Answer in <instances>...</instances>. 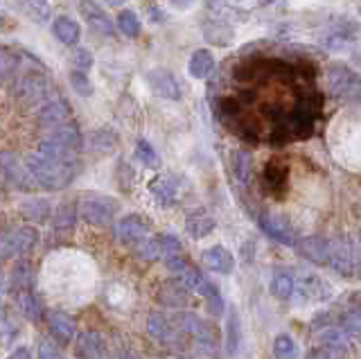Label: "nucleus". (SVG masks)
I'll return each mask as SVG.
<instances>
[{
    "label": "nucleus",
    "mask_w": 361,
    "mask_h": 359,
    "mask_svg": "<svg viewBox=\"0 0 361 359\" xmlns=\"http://www.w3.org/2000/svg\"><path fill=\"white\" fill-rule=\"evenodd\" d=\"M25 163L30 167L32 176L37 178L39 188H45V190H61L66 185H71L79 172V161H73V163L54 161L39 152L27 154Z\"/></svg>",
    "instance_id": "f257e3e1"
},
{
    "label": "nucleus",
    "mask_w": 361,
    "mask_h": 359,
    "mask_svg": "<svg viewBox=\"0 0 361 359\" xmlns=\"http://www.w3.org/2000/svg\"><path fill=\"white\" fill-rule=\"evenodd\" d=\"M174 325L192 339V346L199 355H214L219 348V330L206 319H201L195 312L174 314Z\"/></svg>",
    "instance_id": "f03ea898"
},
{
    "label": "nucleus",
    "mask_w": 361,
    "mask_h": 359,
    "mask_svg": "<svg viewBox=\"0 0 361 359\" xmlns=\"http://www.w3.org/2000/svg\"><path fill=\"white\" fill-rule=\"evenodd\" d=\"M165 267L172 272L174 280H178L180 285H183L190 294H197V296H203L206 300L219 296V289L214 287L210 280L203 276L199 269L192 267L185 257H174V260H167Z\"/></svg>",
    "instance_id": "7ed1b4c3"
},
{
    "label": "nucleus",
    "mask_w": 361,
    "mask_h": 359,
    "mask_svg": "<svg viewBox=\"0 0 361 359\" xmlns=\"http://www.w3.org/2000/svg\"><path fill=\"white\" fill-rule=\"evenodd\" d=\"M357 246L359 240L353 238H330V255H327V264L332 272H336L343 278H355L357 276Z\"/></svg>",
    "instance_id": "20e7f679"
},
{
    "label": "nucleus",
    "mask_w": 361,
    "mask_h": 359,
    "mask_svg": "<svg viewBox=\"0 0 361 359\" xmlns=\"http://www.w3.org/2000/svg\"><path fill=\"white\" fill-rule=\"evenodd\" d=\"M118 212V201L106 195H86L79 201V215L93 226H109Z\"/></svg>",
    "instance_id": "39448f33"
},
{
    "label": "nucleus",
    "mask_w": 361,
    "mask_h": 359,
    "mask_svg": "<svg viewBox=\"0 0 361 359\" xmlns=\"http://www.w3.org/2000/svg\"><path fill=\"white\" fill-rule=\"evenodd\" d=\"M39 244V231L34 226H20L0 238V260L27 255Z\"/></svg>",
    "instance_id": "423d86ee"
},
{
    "label": "nucleus",
    "mask_w": 361,
    "mask_h": 359,
    "mask_svg": "<svg viewBox=\"0 0 361 359\" xmlns=\"http://www.w3.org/2000/svg\"><path fill=\"white\" fill-rule=\"evenodd\" d=\"M0 172L5 174V178L11 185L23 190V193H32V190L39 188L37 178H34L32 172H30L27 163L23 161V159H18L14 152H3V154H0Z\"/></svg>",
    "instance_id": "0eeeda50"
},
{
    "label": "nucleus",
    "mask_w": 361,
    "mask_h": 359,
    "mask_svg": "<svg viewBox=\"0 0 361 359\" xmlns=\"http://www.w3.org/2000/svg\"><path fill=\"white\" fill-rule=\"evenodd\" d=\"M327 84L336 97L361 99V77L345 66H332L327 68Z\"/></svg>",
    "instance_id": "6e6552de"
},
{
    "label": "nucleus",
    "mask_w": 361,
    "mask_h": 359,
    "mask_svg": "<svg viewBox=\"0 0 361 359\" xmlns=\"http://www.w3.org/2000/svg\"><path fill=\"white\" fill-rule=\"evenodd\" d=\"M147 332L154 341L163 343V346H169V348H183V339L185 334L180 332L172 319L163 317V314H149V319H147Z\"/></svg>",
    "instance_id": "1a4fd4ad"
},
{
    "label": "nucleus",
    "mask_w": 361,
    "mask_h": 359,
    "mask_svg": "<svg viewBox=\"0 0 361 359\" xmlns=\"http://www.w3.org/2000/svg\"><path fill=\"white\" fill-rule=\"evenodd\" d=\"M14 93L20 99L23 104L34 107V104H41L48 99V82H45L43 75L37 73H30L25 77H20L14 86Z\"/></svg>",
    "instance_id": "9d476101"
},
{
    "label": "nucleus",
    "mask_w": 361,
    "mask_h": 359,
    "mask_svg": "<svg viewBox=\"0 0 361 359\" xmlns=\"http://www.w3.org/2000/svg\"><path fill=\"white\" fill-rule=\"evenodd\" d=\"M330 289H327L325 280L312 272H300L296 274V287H293V298L298 303H316L323 300Z\"/></svg>",
    "instance_id": "9b49d317"
},
{
    "label": "nucleus",
    "mask_w": 361,
    "mask_h": 359,
    "mask_svg": "<svg viewBox=\"0 0 361 359\" xmlns=\"http://www.w3.org/2000/svg\"><path fill=\"white\" fill-rule=\"evenodd\" d=\"M259 226H262V231L269 235L271 240H276L285 246H291V249L298 242L296 233H293V229L289 226V221L285 217L276 215V212H271V210L259 212Z\"/></svg>",
    "instance_id": "f8f14e48"
},
{
    "label": "nucleus",
    "mask_w": 361,
    "mask_h": 359,
    "mask_svg": "<svg viewBox=\"0 0 361 359\" xmlns=\"http://www.w3.org/2000/svg\"><path fill=\"white\" fill-rule=\"evenodd\" d=\"M79 12H82L84 20L95 35L106 37V39H116V25H113L109 14L97 3H93V0H79Z\"/></svg>",
    "instance_id": "ddd939ff"
},
{
    "label": "nucleus",
    "mask_w": 361,
    "mask_h": 359,
    "mask_svg": "<svg viewBox=\"0 0 361 359\" xmlns=\"http://www.w3.org/2000/svg\"><path fill=\"white\" fill-rule=\"evenodd\" d=\"M147 84H149L152 93L163 97V99H172V102H178L180 99V86L176 82V77L169 73L167 68H152L149 73L145 75Z\"/></svg>",
    "instance_id": "4468645a"
},
{
    "label": "nucleus",
    "mask_w": 361,
    "mask_h": 359,
    "mask_svg": "<svg viewBox=\"0 0 361 359\" xmlns=\"http://www.w3.org/2000/svg\"><path fill=\"white\" fill-rule=\"evenodd\" d=\"M116 235L122 244L135 249L145 238H149V226L140 215H127L116 224Z\"/></svg>",
    "instance_id": "2eb2a0df"
},
{
    "label": "nucleus",
    "mask_w": 361,
    "mask_h": 359,
    "mask_svg": "<svg viewBox=\"0 0 361 359\" xmlns=\"http://www.w3.org/2000/svg\"><path fill=\"white\" fill-rule=\"evenodd\" d=\"M71 118H73V109L68 107V102H63V99H48V102L39 109V122L48 129L73 122Z\"/></svg>",
    "instance_id": "dca6fc26"
},
{
    "label": "nucleus",
    "mask_w": 361,
    "mask_h": 359,
    "mask_svg": "<svg viewBox=\"0 0 361 359\" xmlns=\"http://www.w3.org/2000/svg\"><path fill=\"white\" fill-rule=\"evenodd\" d=\"M75 355L77 359H104L106 343L99 332H82L75 339Z\"/></svg>",
    "instance_id": "f3484780"
},
{
    "label": "nucleus",
    "mask_w": 361,
    "mask_h": 359,
    "mask_svg": "<svg viewBox=\"0 0 361 359\" xmlns=\"http://www.w3.org/2000/svg\"><path fill=\"white\" fill-rule=\"evenodd\" d=\"M305 260L314 264H327V255H330V238H302L293 246Z\"/></svg>",
    "instance_id": "a211bd4d"
},
{
    "label": "nucleus",
    "mask_w": 361,
    "mask_h": 359,
    "mask_svg": "<svg viewBox=\"0 0 361 359\" xmlns=\"http://www.w3.org/2000/svg\"><path fill=\"white\" fill-rule=\"evenodd\" d=\"M316 339H319V346L336 348V351H341L345 355L353 351V334L343 325H325L323 330L316 332Z\"/></svg>",
    "instance_id": "6ab92c4d"
},
{
    "label": "nucleus",
    "mask_w": 361,
    "mask_h": 359,
    "mask_svg": "<svg viewBox=\"0 0 361 359\" xmlns=\"http://www.w3.org/2000/svg\"><path fill=\"white\" fill-rule=\"evenodd\" d=\"M203 262H206V267L210 269V272L221 274V276L233 274V269H235L233 253L221 244H214V246H210V249L203 251Z\"/></svg>",
    "instance_id": "aec40b11"
},
{
    "label": "nucleus",
    "mask_w": 361,
    "mask_h": 359,
    "mask_svg": "<svg viewBox=\"0 0 361 359\" xmlns=\"http://www.w3.org/2000/svg\"><path fill=\"white\" fill-rule=\"evenodd\" d=\"M156 300L163 303L167 308H185L190 300V291L178 283V280H169V283H163L156 291Z\"/></svg>",
    "instance_id": "412c9836"
},
{
    "label": "nucleus",
    "mask_w": 361,
    "mask_h": 359,
    "mask_svg": "<svg viewBox=\"0 0 361 359\" xmlns=\"http://www.w3.org/2000/svg\"><path fill=\"white\" fill-rule=\"evenodd\" d=\"M48 328H50V334L59 343H73L77 339V325L63 312H52L50 314V317H48Z\"/></svg>",
    "instance_id": "4be33fe9"
},
{
    "label": "nucleus",
    "mask_w": 361,
    "mask_h": 359,
    "mask_svg": "<svg viewBox=\"0 0 361 359\" xmlns=\"http://www.w3.org/2000/svg\"><path fill=\"white\" fill-rule=\"evenodd\" d=\"M45 138L52 140V142H59L73 152H82V147H84V136H82V131H79V127L75 125V122H66V125H61V127L50 129V133Z\"/></svg>",
    "instance_id": "5701e85b"
},
{
    "label": "nucleus",
    "mask_w": 361,
    "mask_h": 359,
    "mask_svg": "<svg viewBox=\"0 0 361 359\" xmlns=\"http://www.w3.org/2000/svg\"><path fill=\"white\" fill-rule=\"evenodd\" d=\"M293 287H296V274L289 272V269H276V272L271 274L269 291H271V296H276L278 300H291Z\"/></svg>",
    "instance_id": "b1692460"
},
{
    "label": "nucleus",
    "mask_w": 361,
    "mask_h": 359,
    "mask_svg": "<svg viewBox=\"0 0 361 359\" xmlns=\"http://www.w3.org/2000/svg\"><path fill=\"white\" fill-rule=\"evenodd\" d=\"M233 174L237 178V183L248 188L253 183L255 176V165H253V156L244 152V150H235L233 152Z\"/></svg>",
    "instance_id": "393cba45"
},
{
    "label": "nucleus",
    "mask_w": 361,
    "mask_h": 359,
    "mask_svg": "<svg viewBox=\"0 0 361 359\" xmlns=\"http://www.w3.org/2000/svg\"><path fill=\"white\" fill-rule=\"evenodd\" d=\"M52 35L59 39L63 46H75V43L82 39V28H79L77 20L71 16H56L52 23Z\"/></svg>",
    "instance_id": "a878e982"
},
{
    "label": "nucleus",
    "mask_w": 361,
    "mask_h": 359,
    "mask_svg": "<svg viewBox=\"0 0 361 359\" xmlns=\"http://www.w3.org/2000/svg\"><path fill=\"white\" fill-rule=\"evenodd\" d=\"M149 193L161 206H172L178 197V188L172 176H156L149 183Z\"/></svg>",
    "instance_id": "bb28decb"
},
{
    "label": "nucleus",
    "mask_w": 361,
    "mask_h": 359,
    "mask_svg": "<svg viewBox=\"0 0 361 359\" xmlns=\"http://www.w3.org/2000/svg\"><path fill=\"white\" fill-rule=\"evenodd\" d=\"M77 210L79 208L73 201H63V204L56 206L52 215V233H71L77 221Z\"/></svg>",
    "instance_id": "cd10ccee"
},
{
    "label": "nucleus",
    "mask_w": 361,
    "mask_h": 359,
    "mask_svg": "<svg viewBox=\"0 0 361 359\" xmlns=\"http://www.w3.org/2000/svg\"><path fill=\"white\" fill-rule=\"evenodd\" d=\"M188 71H190V77H195V80H208L214 71V57L210 50H197L192 52L190 57V63H188Z\"/></svg>",
    "instance_id": "c85d7f7f"
},
{
    "label": "nucleus",
    "mask_w": 361,
    "mask_h": 359,
    "mask_svg": "<svg viewBox=\"0 0 361 359\" xmlns=\"http://www.w3.org/2000/svg\"><path fill=\"white\" fill-rule=\"evenodd\" d=\"M18 308L20 314L32 323H39L43 319V305H41V298L34 294L32 289H23L18 291Z\"/></svg>",
    "instance_id": "c756f323"
},
{
    "label": "nucleus",
    "mask_w": 361,
    "mask_h": 359,
    "mask_svg": "<svg viewBox=\"0 0 361 359\" xmlns=\"http://www.w3.org/2000/svg\"><path fill=\"white\" fill-rule=\"evenodd\" d=\"M214 219L210 215H206V212H195V215H190L185 219V231L190 238H195V240H203V238H208V235L214 231Z\"/></svg>",
    "instance_id": "7c9ffc66"
},
{
    "label": "nucleus",
    "mask_w": 361,
    "mask_h": 359,
    "mask_svg": "<svg viewBox=\"0 0 361 359\" xmlns=\"http://www.w3.org/2000/svg\"><path fill=\"white\" fill-rule=\"evenodd\" d=\"M18 9L34 23H45L50 18V5L48 0H16Z\"/></svg>",
    "instance_id": "2f4dec72"
},
{
    "label": "nucleus",
    "mask_w": 361,
    "mask_h": 359,
    "mask_svg": "<svg viewBox=\"0 0 361 359\" xmlns=\"http://www.w3.org/2000/svg\"><path fill=\"white\" fill-rule=\"evenodd\" d=\"M203 35L212 41L214 46H228L233 41V30L226 25V20H210V23L203 25Z\"/></svg>",
    "instance_id": "473e14b6"
},
{
    "label": "nucleus",
    "mask_w": 361,
    "mask_h": 359,
    "mask_svg": "<svg viewBox=\"0 0 361 359\" xmlns=\"http://www.w3.org/2000/svg\"><path fill=\"white\" fill-rule=\"evenodd\" d=\"M116 25L118 30L122 32L124 37H129V39H135L140 35V18L135 12H131V9H122V12L118 14V20H116Z\"/></svg>",
    "instance_id": "72a5a7b5"
},
{
    "label": "nucleus",
    "mask_w": 361,
    "mask_h": 359,
    "mask_svg": "<svg viewBox=\"0 0 361 359\" xmlns=\"http://www.w3.org/2000/svg\"><path fill=\"white\" fill-rule=\"evenodd\" d=\"M50 212H52V206H50L48 199H34V201H27V204L23 206V215L32 221H37V224L48 219Z\"/></svg>",
    "instance_id": "f704fd0d"
},
{
    "label": "nucleus",
    "mask_w": 361,
    "mask_h": 359,
    "mask_svg": "<svg viewBox=\"0 0 361 359\" xmlns=\"http://www.w3.org/2000/svg\"><path fill=\"white\" fill-rule=\"evenodd\" d=\"M18 68H20V54L9 48H0V80L14 77Z\"/></svg>",
    "instance_id": "c9c22d12"
},
{
    "label": "nucleus",
    "mask_w": 361,
    "mask_h": 359,
    "mask_svg": "<svg viewBox=\"0 0 361 359\" xmlns=\"http://www.w3.org/2000/svg\"><path fill=\"white\" fill-rule=\"evenodd\" d=\"M135 253H138V257L145 262L161 260V240H158V235H149V238H145L138 246H135Z\"/></svg>",
    "instance_id": "e433bc0d"
},
{
    "label": "nucleus",
    "mask_w": 361,
    "mask_h": 359,
    "mask_svg": "<svg viewBox=\"0 0 361 359\" xmlns=\"http://www.w3.org/2000/svg\"><path fill=\"white\" fill-rule=\"evenodd\" d=\"M276 359H298V343L289 334H278L274 339Z\"/></svg>",
    "instance_id": "4c0bfd02"
},
{
    "label": "nucleus",
    "mask_w": 361,
    "mask_h": 359,
    "mask_svg": "<svg viewBox=\"0 0 361 359\" xmlns=\"http://www.w3.org/2000/svg\"><path fill=\"white\" fill-rule=\"evenodd\" d=\"M135 156H138V161L145 167H149V170H158V167H161V156H158L152 145L142 138L135 142Z\"/></svg>",
    "instance_id": "58836bf2"
},
{
    "label": "nucleus",
    "mask_w": 361,
    "mask_h": 359,
    "mask_svg": "<svg viewBox=\"0 0 361 359\" xmlns=\"http://www.w3.org/2000/svg\"><path fill=\"white\" fill-rule=\"evenodd\" d=\"M287 167L282 165V163H276V161H271L269 167L264 170V181L271 190H276V188H285L287 185Z\"/></svg>",
    "instance_id": "ea45409f"
},
{
    "label": "nucleus",
    "mask_w": 361,
    "mask_h": 359,
    "mask_svg": "<svg viewBox=\"0 0 361 359\" xmlns=\"http://www.w3.org/2000/svg\"><path fill=\"white\" fill-rule=\"evenodd\" d=\"M226 330H228V339H226V353H228V357H233L237 353V348H240V319H237L235 310L228 312V325H226Z\"/></svg>",
    "instance_id": "a19ab883"
},
{
    "label": "nucleus",
    "mask_w": 361,
    "mask_h": 359,
    "mask_svg": "<svg viewBox=\"0 0 361 359\" xmlns=\"http://www.w3.org/2000/svg\"><path fill=\"white\" fill-rule=\"evenodd\" d=\"M161 240V260H174V257H183V246L174 235H158Z\"/></svg>",
    "instance_id": "79ce46f5"
},
{
    "label": "nucleus",
    "mask_w": 361,
    "mask_h": 359,
    "mask_svg": "<svg viewBox=\"0 0 361 359\" xmlns=\"http://www.w3.org/2000/svg\"><path fill=\"white\" fill-rule=\"evenodd\" d=\"M9 283H11V289H27V285L32 283V267H30V262H18L16 267H14V272H11V276H9Z\"/></svg>",
    "instance_id": "37998d69"
},
{
    "label": "nucleus",
    "mask_w": 361,
    "mask_h": 359,
    "mask_svg": "<svg viewBox=\"0 0 361 359\" xmlns=\"http://www.w3.org/2000/svg\"><path fill=\"white\" fill-rule=\"evenodd\" d=\"M90 142H93V147L99 150V152H111L118 145V136L111 129H99V131L93 133Z\"/></svg>",
    "instance_id": "c03bdc74"
},
{
    "label": "nucleus",
    "mask_w": 361,
    "mask_h": 359,
    "mask_svg": "<svg viewBox=\"0 0 361 359\" xmlns=\"http://www.w3.org/2000/svg\"><path fill=\"white\" fill-rule=\"evenodd\" d=\"M71 84H73V91L82 97H90L93 95V84H90V77L84 71H73L71 73Z\"/></svg>",
    "instance_id": "a18cd8bd"
},
{
    "label": "nucleus",
    "mask_w": 361,
    "mask_h": 359,
    "mask_svg": "<svg viewBox=\"0 0 361 359\" xmlns=\"http://www.w3.org/2000/svg\"><path fill=\"white\" fill-rule=\"evenodd\" d=\"M348 43H350V37L345 35V32H341V30H334V32H330V35H325V37H323V46H325V48H330L332 52H341V50H345V48H348Z\"/></svg>",
    "instance_id": "49530a36"
},
{
    "label": "nucleus",
    "mask_w": 361,
    "mask_h": 359,
    "mask_svg": "<svg viewBox=\"0 0 361 359\" xmlns=\"http://www.w3.org/2000/svg\"><path fill=\"white\" fill-rule=\"evenodd\" d=\"M343 328H345L350 334H361V305L350 308V310L343 314Z\"/></svg>",
    "instance_id": "de8ad7c7"
},
{
    "label": "nucleus",
    "mask_w": 361,
    "mask_h": 359,
    "mask_svg": "<svg viewBox=\"0 0 361 359\" xmlns=\"http://www.w3.org/2000/svg\"><path fill=\"white\" fill-rule=\"evenodd\" d=\"M345 353L336 351V348H330V346H319L314 348V351H310L307 359H343Z\"/></svg>",
    "instance_id": "09e8293b"
},
{
    "label": "nucleus",
    "mask_w": 361,
    "mask_h": 359,
    "mask_svg": "<svg viewBox=\"0 0 361 359\" xmlns=\"http://www.w3.org/2000/svg\"><path fill=\"white\" fill-rule=\"evenodd\" d=\"M73 63H75V71H88L90 66H93V54L88 50H77L75 57H73Z\"/></svg>",
    "instance_id": "8fccbe9b"
},
{
    "label": "nucleus",
    "mask_w": 361,
    "mask_h": 359,
    "mask_svg": "<svg viewBox=\"0 0 361 359\" xmlns=\"http://www.w3.org/2000/svg\"><path fill=\"white\" fill-rule=\"evenodd\" d=\"M39 359H66V357L61 355L59 348H54V343L43 341V343L39 346Z\"/></svg>",
    "instance_id": "3c124183"
},
{
    "label": "nucleus",
    "mask_w": 361,
    "mask_h": 359,
    "mask_svg": "<svg viewBox=\"0 0 361 359\" xmlns=\"http://www.w3.org/2000/svg\"><path fill=\"white\" fill-rule=\"evenodd\" d=\"M9 359H32V351H30L27 346H20V348H16V351L9 355Z\"/></svg>",
    "instance_id": "603ef678"
},
{
    "label": "nucleus",
    "mask_w": 361,
    "mask_h": 359,
    "mask_svg": "<svg viewBox=\"0 0 361 359\" xmlns=\"http://www.w3.org/2000/svg\"><path fill=\"white\" fill-rule=\"evenodd\" d=\"M195 3L197 0H169V5L176 7V9H190Z\"/></svg>",
    "instance_id": "864d4df0"
},
{
    "label": "nucleus",
    "mask_w": 361,
    "mask_h": 359,
    "mask_svg": "<svg viewBox=\"0 0 361 359\" xmlns=\"http://www.w3.org/2000/svg\"><path fill=\"white\" fill-rule=\"evenodd\" d=\"M106 5H113V7H118V5H124L127 0H104Z\"/></svg>",
    "instance_id": "5fc2aeb1"
},
{
    "label": "nucleus",
    "mask_w": 361,
    "mask_h": 359,
    "mask_svg": "<svg viewBox=\"0 0 361 359\" xmlns=\"http://www.w3.org/2000/svg\"><path fill=\"white\" fill-rule=\"evenodd\" d=\"M118 359H140V357H138V355H133V353H122Z\"/></svg>",
    "instance_id": "6e6d98bb"
},
{
    "label": "nucleus",
    "mask_w": 361,
    "mask_h": 359,
    "mask_svg": "<svg viewBox=\"0 0 361 359\" xmlns=\"http://www.w3.org/2000/svg\"><path fill=\"white\" fill-rule=\"evenodd\" d=\"M355 61L361 66V48H359V50H355Z\"/></svg>",
    "instance_id": "4d7b16f0"
},
{
    "label": "nucleus",
    "mask_w": 361,
    "mask_h": 359,
    "mask_svg": "<svg viewBox=\"0 0 361 359\" xmlns=\"http://www.w3.org/2000/svg\"><path fill=\"white\" fill-rule=\"evenodd\" d=\"M3 23H7V16L0 14V30H5V25H3Z\"/></svg>",
    "instance_id": "13d9d810"
},
{
    "label": "nucleus",
    "mask_w": 361,
    "mask_h": 359,
    "mask_svg": "<svg viewBox=\"0 0 361 359\" xmlns=\"http://www.w3.org/2000/svg\"><path fill=\"white\" fill-rule=\"evenodd\" d=\"M257 3H264V5H271V3H276V0H257Z\"/></svg>",
    "instance_id": "bf43d9fd"
}]
</instances>
